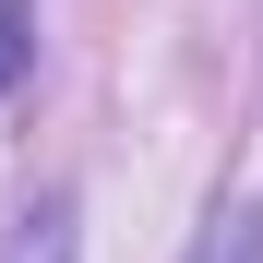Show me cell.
Instances as JSON below:
<instances>
[{
  "label": "cell",
  "mask_w": 263,
  "mask_h": 263,
  "mask_svg": "<svg viewBox=\"0 0 263 263\" xmlns=\"http://www.w3.org/2000/svg\"><path fill=\"white\" fill-rule=\"evenodd\" d=\"M192 263H263V203H228V215L203 228V251H192Z\"/></svg>",
  "instance_id": "obj_2"
},
{
  "label": "cell",
  "mask_w": 263,
  "mask_h": 263,
  "mask_svg": "<svg viewBox=\"0 0 263 263\" xmlns=\"http://www.w3.org/2000/svg\"><path fill=\"white\" fill-rule=\"evenodd\" d=\"M24 60H36V24H24V0H0V96L24 84Z\"/></svg>",
  "instance_id": "obj_3"
},
{
  "label": "cell",
  "mask_w": 263,
  "mask_h": 263,
  "mask_svg": "<svg viewBox=\"0 0 263 263\" xmlns=\"http://www.w3.org/2000/svg\"><path fill=\"white\" fill-rule=\"evenodd\" d=\"M0 263H72V203L48 192L36 215H12V228H0Z\"/></svg>",
  "instance_id": "obj_1"
}]
</instances>
